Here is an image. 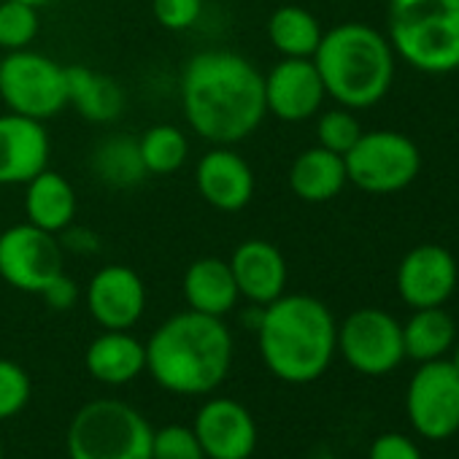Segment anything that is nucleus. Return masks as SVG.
I'll list each match as a JSON object with an SVG mask.
<instances>
[{
  "instance_id": "obj_1",
  "label": "nucleus",
  "mask_w": 459,
  "mask_h": 459,
  "mask_svg": "<svg viewBox=\"0 0 459 459\" xmlns=\"http://www.w3.org/2000/svg\"><path fill=\"white\" fill-rule=\"evenodd\" d=\"M181 111L203 141L233 146L257 133L268 117L265 79L244 55L197 52L181 74Z\"/></svg>"
},
{
  "instance_id": "obj_2",
  "label": "nucleus",
  "mask_w": 459,
  "mask_h": 459,
  "mask_svg": "<svg viewBox=\"0 0 459 459\" xmlns=\"http://www.w3.org/2000/svg\"><path fill=\"white\" fill-rule=\"evenodd\" d=\"M233 365V335L219 316L192 308L168 316L146 341V370L176 394H208Z\"/></svg>"
},
{
  "instance_id": "obj_3",
  "label": "nucleus",
  "mask_w": 459,
  "mask_h": 459,
  "mask_svg": "<svg viewBox=\"0 0 459 459\" xmlns=\"http://www.w3.org/2000/svg\"><path fill=\"white\" fill-rule=\"evenodd\" d=\"M257 338L260 354L276 378L308 384L330 368L338 349V325L322 300L284 292L263 306Z\"/></svg>"
},
{
  "instance_id": "obj_4",
  "label": "nucleus",
  "mask_w": 459,
  "mask_h": 459,
  "mask_svg": "<svg viewBox=\"0 0 459 459\" xmlns=\"http://www.w3.org/2000/svg\"><path fill=\"white\" fill-rule=\"evenodd\" d=\"M311 60L327 95L343 108H368L378 103L394 79L389 39L365 22H343L327 30Z\"/></svg>"
},
{
  "instance_id": "obj_5",
  "label": "nucleus",
  "mask_w": 459,
  "mask_h": 459,
  "mask_svg": "<svg viewBox=\"0 0 459 459\" xmlns=\"http://www.w3.org/2000/svg\"><path fill=\"white\" fill-rule=\"evenodd\" d=\"M389 44L416 71H456L459 0H389Z\"/></svg>"
},
{
  "instance_id": "obj_6",
  "label": "nucleus",
  "mask_w": 459,
  "mask_h": 459,
  "mask_svg": "<svg viewBox=\"0 0 459 459\" xmlns=\"http://www.w3.org/2000/svg\"><path fill=\"white\" fill-rule=\"evenodd\" d=\"M152 427L127 403L100 397L82 405L68 427L71 459H152Z\"/></svg>"
},
{
  "instance_id": "obj_7",
  "label": "nucleus",
  "mask_w": 459,
  "mask_h": 459,
  "mask_svg": "<svg viewBox=\"0 0 459 459\" xmlns=\"http://www.w3.org/2000/svg\"><path fill=\"white\" fill-rule=\"evenodd\" d=\"M0 100L12 114L47 122L68 106V76L65 65L33 52H6L0 60Z\"/></svg>"
},
{
  "instance_id": "obj_8",
  "label": "nucleus",
  "mask_w": 459,
  "mask_h": 459,
  "mask_svg": "<svg viewBox=\"0 0 459 459\" xmlns=\"http://www.w3.org/2000/svg\"><path fill=\"white\" fill-rule=\"evenodd\" d=\"M346 176L354 186L386 195L405 189L421 168V154L411 138L394 130L362 133L359 141L343 154Z\"/></svg>"
},
{
  "instance_id": "obj_9",
  "label": "nucleus",
  "mask_w": 459,
  "mask_h": 459,
  "mask_svg": "<svg viewBox=\"0 0 459 459\" xmlns=\"http://www.w3.org/2000/svg\"><path fill=\"white\" fill-rule=\"evenodd\" d=\"M65 273V249L55 233L22 221L0 233V279L9 287L41 295Z\"/></svg>"
},
{
  "instance_id": "obj_10",
  "label": "nucleus",
  "mask_w": 459,
  "mask_h": 459,
  "mask_svg": "<svg viewBox=\"0 0 459 459\" xmlns=\"http://www.w3.org/2000/svg\"><path fill=\"white\" fill-rule=\"evenodd\" d=\"M405 411L427 440H443L459 429V373L448 359L421 362L408 384Z\"/></svg>"
},
{
  "instance_id": "obj_11",
  "label": "nucleus",
  "mask_w": 459,
  "mask_h": 459,
  "mask_svg": "<svg viewBox=\"0 0 459 459\" xmlns=\"http://www.w3.org/2000/svg\"><path fill=\"white\" fill-rule=\"evenodd\" d=\"M338 349L365 376L392 373L405 357L403 325L381 308H359L338 327Z\"/></svg>"
},
{
  "instance_id": "obj_12",
  "label": "nucleus",
  "mask_w": 459,
  "mask_h": 459,
  "mask_svg": "<svg viewBox=\"0 0 459 459\" xmlns=\"http://www.w3.org/2000/svg\"><path fill=\"white\" fill-rule=\"evenodd\" d=\"M265 108L281 122H306L322 108L327 90L311 57H281L265 76Z\"/></svg>"
},
{
  "instance_id": "obj_13",
  "label": "nucleus",
  "mask_w": 459,
  "mask_h": 459,
  "mask_svg": "<svg viewBox=\"0 0 459 459\" xmlns=\"http://www.w3.org/2000/svg\"><path fill=\"white\" fill-rule=\"evenodd\" d=\"M192 429L208 459H249L257 446L252 413L230 397L208 400L197 411Z\"/></svg>"
},
{
  "instance_id": "obj_14",
  "label": "nucleus",
  "mask_w": 459,
  "mask_h": 459,
  "mask_svg": "<svg viewBox=\"0 0 459 459\" xmlns=\"http://www.w3.org/2000/svg\"><path fill=\"white\" fill-rule=\"evenodd\" d=\"M195 186L200 197L224 213L244 211L255 197V170L233 146H213L195 168Z\"/></svg>"
},
{
  "instance_id": "obj_15",
  "label": "nucleus",
  "mask_w": 459,
  "mask_h": 459,
  "mask_svg": "<svg viewBox=\"0 0 459 459\" xmlns=\"http://www.w3.org/2000/svg\"><path fill=\"white\" fill-rule=\"evenodd\" d=\"M87 308L103 330H130L146 308L143 279L127 265H103L90 279Z\"/></svg>"
},
{
  "instance_id": "obj_16",
  "label": "nucleus",
  "mask_w": 459,
  "mask_h": 459,
  "mask_svg": "<svg viewBox=\"0 0 459 459\" xmlns=\"http://www.w3.org/2000/svg\"><path fill=\"white\" fill-rule=\"evenodd\" d=\"M49 133L44 122L0 114V186H25L33 176L49 168Z\"/></svg>"
},
{
  "instance_id": "obj_17",
  "label": "nucleus",
  "mask_w": 459,
  "mask_h": 459,
  "mask_svg": "<svg viewBox=\"0 0 459 459\" xmlns=\"http://www.w3.org/2000/svg\"><path fill=\"white\" fill-rule=\"evenodd\" d=\"M456 287V263L448 249L424 244L411 249L397 268V292L411 308L443 306Z\"/></svg>"
},
{
  "instance_id": "obj_18",
  "label": "nucleus",
  "mask_w": 459,
  "mask_h": 459,
  "mask_svg": "<svg viewBox=\"0 0 459 459\" xmlns=\"http://www.w3.org/2000/svg\"><path fill=\"white\" fill-rule=\"evenodd\" d=\"M230 271L238 284L241 298L255 306H268L287 290V260L281 249L263 238L241 241L230 255Z\"/></svg>"
},
{
  "instance_id": "obj_19",
  "label": "nucleus",
  "mask_w": 459,
  "mask_h": 459,
  "mask_svg": "<svg viewBox=\"0 0 459 459\" xmlns=\"http://www.w3.org/2000/svg\"><path fill=\"white\" fill-rule=\"evenodd\" d=\"M181 290L192 311L219 319L233 311L241 300L230 263L221 257H197L195 263H189V268L184 271Z\"/></svg>"
},
{
  "instance_id": "obj_20",
  "label": "nucleus",
  "mask_w": 459,
  "mask_h": 459,
  "mask_svg": "<svg viewBox=\"0 0 459 459\" xmlns=\"http://www.w3.org/2000/svg\"><path fill=\"white\" fill-rule=\"evenodd\" d=\"M25 213L28 221L47 230V233H65L76 219V189L57 173L44 168L25 184Z\"/></svg>"
},
{
  "instance_id": "obj_21",
  "label": "nucleus",
  "mask_w": 459,
  "mask_h": 459,
  "mask_svg": "<svg viewBox=\"0 0 459 459\" xmlns=\"http://www.w3.org/2000/svg\"><path fill=\"white\" fill-rule=\"evenodd\" d=\"M68 76V106L92 125L117 122L125 111V90L117 79L87 68V65H65Z\"/></svg>"
},
{
  "instance_id": "obj_22",
  "label": "nucleus",
  "mask_w": 459,
  "mask_h": 459,
  "mask_svg": "<svg viewBox=\"0 0 459 459\" xmlns=\"http://www.w3.org/2000/svg\"><path fill=\"white\" fill-rule=\"evenodd\" d=\"M346 184H349V176H346L343 157L319 143L311 149H303L290 168V189L303 203H327L338 197V192Z\"/></svg>"
},
{
  "instance_id": "obj_23",
  "label": "nucleus",
  "mask_w": 459,
  "mask_h": 459,
  "mask_svg": "<svg viewBox=\"0 0 459 459\" xmlns=\"http://www.w3.org/2000/svg\"><path fill=\"white\" fill-rule=\"evenodd\" d=\"M87 370L103 384H127L146 370V343L127 330H106L87 349Z\"/></svg>"
},
{
  "instance_id": "obj_24",
  "label": "nucleus",
  "mask_w": 459,
  "mask_h": 459,
  "mask_svg": "<svg viewBox=\"0 0 459 459\" xmlns=\"http://www.w3.org/2000/svg\"><path fill=\"white\" fill-rule=\"evenodd\" d=\"M456 327L454 319L440 308H416V314L403 327V346L405 357L416 362L443 359V354L454 346Z\"/></svg>"
},
{
  "instance_id": "obj_25",
  "label": "nucleus",
  "mask_w": 459,
  "mask_h": 459,
  "mask_svg": "<svg viewBox=\"0 0 459 459\" xmlns=\"http://www.w3.org/2000/svg\"><path fill=\"white\" fill-rule=\"evenodd\" d=\"M322 36L319 20L300 6H281L268 20V39L281 57H314Z\"/></svg>"
},
{
  "instance_id": "obj_26",
  "label": "nucleus",
  "mask_w": 459,
  "mask_h": 459,
  "mask_svg": "<svg viewBox=\"0 0 459 459\" xmlns=\"http://www.w3.org/2000/svg\"><path fill=\"white\" fill-rule=\"evenodd\" d=\"M92 170L108 186H133L143 181L146 170L138 154V141L127 135L100 141L92 152Z\"/></svg>"
},
{
  "instance_id": "obj_27",
  "label": "nucleus",
  "mask_w": 459,
  "mask_h": 459,
  "mask_svg": "<svg viewBox=\"0 0 459 459\" xmlns=\"http://www.w3.org/2000/svg\"><path fill=\"white\" fill-rule=\"evenodd\" d=\"M138 154L146 176H170L184 168L189 141L176 125H152L138 138Z\"/></svg>"
},
{
  "instance_id": "obj_28",
  "label": "nucleus",
  "mask_w": 459,
  "mask_h": 459,
  "mask_svg": "<svg viewBox=\"0 0 459 459\" xmlns=\"http://www.w3.org/2000/svg\"><path fill=\"white\" fill-rule=\"evenodd\" d=\"M39 12L41 9L20 4V0H0V49L4 52L28 49L41 30Z\"/></svg>"
},
{
  "instance_id": "obj_29",
  "label": "nucleus",
  "mask_w": 459,
  "mask_h": 459,
  "mask_svg": "<svg viewBox=\"0 0 459 459\" xmlns=\"http://www.w3.org/2000/svg\"><path fill=\"white\" fill-rule=\"evenodd\" d=\"M362 135V127H359V119L351 114V108H333V111H325L316 122V141L319 146L335 152V154H346Z\"/></svg>"
},
{
  "instance_id": "obj_30",
  "label": "nucleus",
  "mask_w": 459,
  "mask_h": 459,
  "mask_svg": "<svg viewBox=\"0 0 459 459\" xmlns=\"http://www.w3.org/2000/svg\"><path fill=\"white\" fill-rule=\"evenodd\" d=\"M152 459H205L192 427L168 424L152 435Z\"/></svg>"
},
{
  "instance_id": "obj_31",
  "label": "nucleus",
  "mask_w": 459,
  "mask_h": 459,
  "mask_svg": "<svg viewBox=\"0 0 459 459\" xmlns=\"http://www.w3.org/2000/svg\"><path fill=\"white\" fill-rule=\"evenodd\" d=\"M30 400V376L22 365L0 359V419L20 413Z\"/></svg>"
},
{
  "instance_id": "obj_32",
  "label": "nucleus",
  "mask_w": 459,
  "mask_h": 459,
  "mask_svg": "<svg viewBox=\"0 0 459 459\" xmlns=\"http://www.w3.org/2000/svg\"><path fill=\"white\" fill-rule=\"evenodd\" d=\"M152 14L165 30L184 33L200 20L203 0H152Z\"/></svg>"
},
{
  "instance_id": "obj_33",
  "label": "nucleus",
  "mask_w": 459,
  "mask_h": 459,
  "mask_svg": "<svg viewBox=\"0 0 459 459\" xmlns=\"http://www.w3.org/2000/svg\"><path fill=\"white\" fill-rule=\"evenodd\" d=\"M368 459H421V451L411 437L400 432H386L373 440Z\"/></svg>"
},
{
  "instance_id": "obj_34",
  "label": "nucleus",
  "mask_w": 459,
  "mask_h": 459,
  "mask_svg": "<svg viewBox=\"0 0 459 459\" xmlns=\"http://www.w3.org/2000/svg\"><path fill=\"white\" fill-rule=\"evenodd\" d=\"M41 298L47 300V306L52 311H71L76 303H79V284L68 276V273H60L44 292Z\"/></svg>"
},
{
  "instance_id": "obj_35",
  "label": "nucleus",
  "mask_w": 459,
  "mask_h": 459,
  "mask_svg": "<svg viewBox=\"0 0 459 459\" xmlns=\"http://www.w3.org/2000/svg\"><path fill=\"white\" fill-rule=\"evenodd\" d=\"M20 4H28V6L44 9V6H52V4H55V0H20Z\"/></svg>"
},
{
  "instance_id": "obj_36",
  "label": "nucleus",
  "mask_w": 459,
  "mask_h": 459,
  "mask_svg": "<svg viewBox=\"0 0 459 459\" xmlns=\"http://www.w3.org/2000/svg\"><path fill=\"white\" fill-rule=\"evenodd\" d=\"M448 362H451V365H454V370H456V373H459V346H456V349H454V357H451V359H448Z\"/></svg>"
},
{
  "instance_id": "obj_37",
  "label": "nucleus",
  "mask_w": 459,
  "mask_h": 459,
  "mask_svg": "<svg viewBox=\"0 0 459 459\" xmlns=\"http://www.w3.org/2000/svg\"><path fill=\"white\" fill-rule=\"evenodd\" d=\"M0 459H4V454H0Z\"/></svg>"
}]
</instances>
